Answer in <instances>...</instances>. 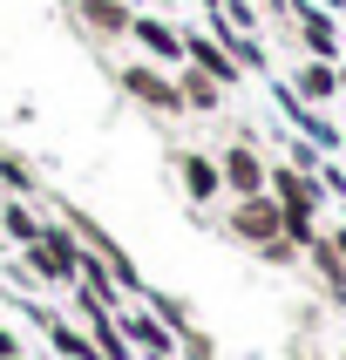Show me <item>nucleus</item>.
<instances>
[{
  "instance_id": "f257e3e1",
  "label": "nucleus",
  "mask_w": 346,
  "mask_h": 360,
  "mask_svg": "<svg viewBox=\"0 0 346 360\" xmlns=\"http://www.w3.org/2000/svg\"><path fill=\"white\" fill-rule=\"evenodd\" d=\"M265 191L285 204V231H292L299 245L319 231V204H326V191L312 184V170H299V163H272V170H265Z\"/></svg>"
},
{
  "instance_id": "f03ea898",
  "label": "nucleus",
  "mask_w": 346,
  "mask_h": 360,
  "mask_svg": "<svg viewBox=\"0 0 346 360\" xmlns=\"http://www.w3.org/2000/svg\"><path fill=\"white\" fill-rule=\"evenodd\" d=\"M20 272H34L48 285H75L81 279V238L75 224H41V238L20 245Z\"/></svg>"
},
{
  "instance_id": "7ed1b4c3",
  "label": "nucleus",
  "mask_w": 346,
  "mask_h": 360,
  "mask_svg": "<svg viewBox=\"0 0 346 360\" xmlns=\"http://www.w3.org/2000/svg\"><path fill=\"white\" fill-rule=\"evenodd\" d=\"M116 82H122V96H129V102H142L149 116H177V109H183L177 75H163V61H122V68H116Z\"/></svg>"
},
{
  "instance_id": "20e7f679",
  "label": "nucleus",
  "mask_w": 346,
  "mask_h": 360,
  "mask_svg": "<svg viewBox=\"0 0 346 360\" xmlns=\"http://www.w3.org/2000/svg\"><path fill=\"white\" fill-rule=\"evenodd\" d=\"M224 231L238 245H251L258 252L265 238H279L285 231V204L272 198V191H251V198H231V218H224Z\"/></svg>"
},
{
  "instance_id": "39448f33",
  "label": "nucleus",
  "mask_w": 346,
  "mask_h": 360,
  "mask_svg": "<svg viewBox=\"0 0 346 360\" xmlns=\"http://www.w3.org/2000/svg\"><path fill=\"white\" fill-rule=\"evenodd\" d=\"M183 61L204 68L211 82H224V89H238V82H244V61L231 55V41H218V34H183Z\"/></svg>"
},
{
  "instance_id": "423d86ee",
  "label": "nucleus",
  "mask_w": 346,
  "mask_h": 360,
  "mask_svg": "<svg viewBox=\"0 0 346 360\" xmlns=\"http://www.w3.org/2000/svg\"><path fill=\"white\" fill-rule=\"evenodd\" d=\"M75 20L88 27V41H129L136 0H75Z\"/></svg>"
},
{
  "instance_id": "0eeeda50",
  "label": "nucleus",
  "mask_w": 346,
  "mask_h": 360,
  "mask_svg": "<svg viewBox=\"0 0 346 360\" xmlns=\"http://www.w3.org/2000/svg\"><path fill=\"white\" fill-rule=\"evenodd\" d=\"M129 41H136L149 61H163V68H183V34L163 14H136V20H129Z\"/></svg>"
},
{
  "instance_id": "6e6552de",
  "label": "nucleus",
  "mask_w": 346,
  "mask_h": 360,
  "mask_svg": "<svg viewBox=\"0 0 346 360\" xmlns=\"http://www.w3.org/2000/svg\"><path fill=\"white\" fill-rule=\"evenodd\" d=\"M265 170H272V163H265L251 143H231V150L218 157V177H224V191H231V198H251V191H265Z\"/></svg>"
},
{
  "instance_id": "1a4fd4ad",
  "label": "nucleus",
  "mask_w": 346,
  "mask_h": 360,
  "mask_svg": "<svg viewBox=\"0 0 346 360\" xmlns=\"http://www.w3.org/2000/svg\"><path fill=\"white\" fill-rule=\"evenodd\" d=\"M177 177H183V191H190V204H218L224 198L218 157H204V150H177Z\"/></svg>"
},
{
  "instance_id": "9d476101",
  "label": "nucleus",
  "mask_w": 346,
  "mask_h": 360,
  "mask_svg": "<svg viewBox=\"0 0 346 360\" xmlns=\"http://www.w3.org/2000/svg\"><path fill=\"white\" fill-rule=\"evenodd\" d=\"M292 14H299V41H305V55H319V61H340V27H333V14H326V7L299 0Z\"/></svg>"
},
{
  "instance_id": "9b49d317",
  "label": "nucleus",
  "mask_w": 346,
  "mask_h": 360,
  "mask_svg": "<svg viewBox=\"0 0 346 360\" xmlns=\"http://www.w3.org/2000/svg\"><path fill=\"white\" fill-rule=\"evenodd\" d=\"M177 96H183V109H190V116H218L231 89H224V82H211L204 68H190V61H183V68H177Z\"/></svg>"
},
{
  "instance_id": "f8f14e48",
  "label": "nucleus",
  "mask_w": 346,
  "mask_h": 360,
  "mask_svg": "<svg viewBox=\"0 0 346 360\" xmlns=\"http://www.w3.org/2000/svg\"><path fill=\"white\" fill-rule=\"evenodd\" d=\"M292 96L299 102H333L340 96V61H299V68H292Z\"/></svg>"
},
{
  "instance_id": "ddd939ff",
  "label": "nucleus",
  "mask_w": 346,
  "mask_h": 360,
  "mask_svg": "<svg viewBox=\"0 0 346 360\" xmlns=\"http://www.w3.org/2000/svg\"><path fill=\"white\" fill-rule=\"evenodd\" d=\"M122 333H129L149 360H170V354H177V333H170L157 313H122Z\"/></svg>"
},
{
  "instance_id": "4468645a",
  "label": "nucleus",
  "mask_w": 346,
  "mask_h": 360,
  "mask_svg": "<svg viewBox=\"0 0 346 360\" xmlns=\"http://www.w3.org/2000/svg\"><path fill=\"white\" fill-rule=\"evenodd\" d=\"M34 320L48 326V340H55V354H61V360H102V347L88 340V333H75V326H61L55 313H34Z\"/></svg>"
},
{
  "instance_id": "2eb2a0df",
  "label": "nucleus",
  "mask_w": 346,
  "mask_h": 360,
  "mask_svg": "<svg viewBox=\"0 0 346 360\" xmlns=\"http://www.w3.org/2000/svg\"><path fill=\"white\" fill-rule=\"evenodd\" d=\"M0 238H7V245L41 238V218L27 211V198H7V204H0Z\"/></svg>"
},
{
  "instance_id": "dca6fc26",
  "label": "nucleus",
  "mask_w": 346,
  "mask_h": 360,
  "mask_svg": "<svg viewBox=\"0 0 346 360\" xmlns=\"http://www.w3.org/2000/svg\"><path fill=\"white\" fill-rule=\"evenodd\" d=\"M0 184H7L14 198H27V191H34V170H27V157H20V150H0Z\"/></svg>"
},
{
  "instance_id": "f3484780",
  "label": "nucleus",
  "mask_w": 346,
  "mask_h": 360,
  "mask_svg": "<svg viewBox=\"0 0 346 360\" xmlns=\"http://www.w3.org/2000/svg\"><path fill=\"white\" fill-rule=\"evenodd\" d=\"M149 313H157V320L170 326V333H183V326H190V313H183V300H170V292H149Z\"/></svg>"
},
{
  "instance_id": "a211bd4d",
  "label": "nucleus",
  "mask_w": 346,
  "mask_h": 360,
  "mask_svg": "<svg viewBox=\"0 0 346 360\" xmlns=\"http://www.w3.org/2000/svg\"><path fill=\"white\" fill-rule=\"evenodd\" d=\"M326 238H333V252H340V265H346V218L333 224V231H326Z\"/></svg>"
},
{
  "instance_id": "6ab92c4d",
  "label": "nucleus",
  "mask_w": 346,
  "mask_h": 360,
  "mask_svg": "<svg viewBox=\"0 0 346 360\" xmlns=\"http://www.w3.org/2000/svg\"><path fill=\"white\" fill-rule=\"evenodd\" d=\"M20 347H14V333H7V326H0V360H14Z\"/></svg>"
},
{
  "instance_id": "aec40b11",
  "label": "nucleus",
  "mask_w": 346,
  "mask_h": 360,
  "mask_svg": "<svg viewBox=\"0 0 346 360\" xmlns=\"http://www.w3.org/2000/svg\"><path fill=\"white\" fill-rule=\"evenodd\" d=\"M190 360H211V347H204V340H190Z\"/></svg>"
},
{
  "instance_id": "412c9836",
  "label": "nucleus",
  "mask_w": 346,
  "mask_h": 360,
  "mask_svg": "<svg viewBox=\"0 0 346 360\" xmlns=\"http://www.w3.org/2000/svg\"><path fill=\"white\" fill-rule=\"evenodd\" d=\"M340 96H346V61H340Z\"/></svg>"
},
{
  "instance_id": "4be33fe9",
  "label": "nucleus",
  "mask_w": 346,
  "mask_h": 360,
  "mask_svg": "<svg viewBox=\"0 0 346 360\" xmlns=\"http://www.w3.org/2000/svg\"><path fill=\"white\" fill-rule=\"evenodd\" d=\"M0 252H7V238H0Z\"/></svg>"
},
{
  "instance_id": "5701e85b",
  "label": "nucleus",
  "mask_w": 346,
  "mask_h": 360,
  "mask_svg": "<svg viewBox=\"0 0 346 360\" xmlns=\"http://www.w3.org/2000/svg\"><path fill=\"white\" fill-rule=\"evenodd\" d=\"M14 360H20V354H14Z\"/></svg>"
},
{
  "instance_id": "b1692460",
  "label": "nucleus",
  "mask_w": 346,
  "mask_h": 360,
  "mask_svg": "<svg viewBox=\"0 0 346 360\" xmlns=\"http://www.w3.org/2000/svg\"><path fill=\"white\" fill-rule=\"evenodd\" d=\"M340 360H346V354H340Z\"/></svg>"
}]
</instances>
